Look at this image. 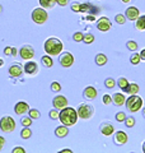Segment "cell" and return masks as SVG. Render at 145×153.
Instances as JSON below:
<instances>
[{
  "mask_svg": "<svg viewBox=\"0 0 145 153\" xmlns=\"http://www.w3.org/2000/svg\"><path fill=\"white\" fill-rule=\"evenodd\" d=\"M59 119L66 126L74 125V124L76 123V120H78V112L71 107H64L62 111L59 114Z\"/></svg>",
  "mask_w": 145,
  "mask_h": 153,
  "instance_id": "cell-1",
  "label": "cell"
},
{
  "mask_svg": "<svg viewBox=\"0 0 145 153\" xmlns=\"http://www.w3.org/2000/svg\"><path fill=\"white\" fill-rule=\"evenodd\" d=\"M62 50V44L60 40L57 38H48V40L45 42V51L48 55L51 56H56L59 55Z\"/></svg>",
  "mask_w": 145,
  "mask_h": 153,
  "instance_id": "cell-2",
  "label": "cell"
},
{
  "mask_svg": "<svg viewBox=\"0 0 145 153\" xmlns=\"http://www.w3.org/2000/svg\"><path fill=\"white\" fill-rule=\"evenodd\" d=\"M125 102H126L127 110L129 111H131V112L139 111V110L141 108V106H143V100L136 94H132L131 97H129L127 101H125Z\"/></svg>",
  "mask_w": 145,
  "mask_h": 153,
  "instance_id": "cell-3",
  "label": "cell"
},
{
  "mask_svg": "<svg viewBox=\"0 0 145 153\" xmlns=\"http://www.w3.org/2000/svg\"><path fill=\"white\" fill-rule=\"evenodd\" d=\"M47 18H48V14L46 13L45 9H42V8H37L32 12V19L37 25H43V23L47 21Z\"/></svg>",
  "mask_w": 145,
  "mask_h": 153,
  "instance_id": "cell-4",
  "label": "cell"
},
{
  "mask_svg": "<svg viewBox=\"0 0 145 153\" xmlns=\"http://www.w3.org/2000/svg\"><path fill=\"white\" fill-rule=\"evenodd\" d=\"M0 128H1L3 131L10 133V131H13L14 129H16V121H14L13 117L5 116V117H3L1 120H0Z\"/></svg>",
  "mask_w": 145,
  "mask_h": 153,
  "instance_id": "cell-5",
  "label": "cell"
},
{
  "mask_svg": "<svg viewBox=\"0 0 145 153\" xmlns=\"http://www.w3.org/2000/svg\"><path fill=\"white\" fill-rule=\"evenodd\" d=\"M93 114V108L90 105H80V107L78 108V116L81 119H89Z\"/></svg>",
  "mask_w": 145,
  "mask_h": 153,
  "instance_id": "cell-6",
  "label": "cell"
},
{
  "mask_svg": "<svg viewBox=\"0 0 145 153\" xmlns=\"http://www.w3.org/2000/svg\"><path fill=\"white\" fill-rule=\"evenodd\" d=\"M74 63V57L70 52H64V54L60 55V64L61 66H64V68H69V66L72 65Z\"/></svg>",
  "mask_w": 145,
  "mask_h": 153,
  "instance_id": "cell-7",
  "label": "cell"
},
{
  "mask_svg": "<svg viewBox=\"0 0 145 153\" xmlns=\"http://www.w3.org/2000/svg\"><path fill=\"white\" fill-rule=\"evenodd\" d=\"M21 56H22V59H24V60L32 59V57L35 56V50H33V47L30 46V45L23 46L21 49Z\"/></svg>",
  "mask_w": 145,
  "mask_h": 153,
  "instance_id": "cell-8",
  "label": "cell"
},
{
  "mask_svg": "<svg viewBox=\"0 0 145 153\" xmlns=\"http://www.w3.org/2000/svg\"><path fill=\"white\" fill-rule=\"evenodd\" d=\"M111 26H112V25H111V21L108 18H106V17L99 18L98 22H97V28H98L99 31H102V32L108 31L111 28Z\"/></svg>",
  "mask_w": 145,
  "mask_h": 153,
  "instance_id": "cell-9",
  "label": "cell"
},
{
  "mask_svg": "<svg viewBox=\"0 0 145 153\" xmlns=\"http://www.w3.org/2000/svg\"><path fill=\"white\" fill-rule=\"evenodd\" d=\"M139 9L135 8V7H130L126 9V13H125V17H126L127 19H130V21H136V19L139 18Z\"/></svg>",
  "mask_w": 145,
  "mask_h": 153,
  "instance_id": "cell-10",
  "label": "cell"
},
{
  "mask_svg": "<svg viewBox=\"0 0 145 153\" xmlns=\"http://www.w3.org/2000/svg\"><path fill=\"white\" fill-rule=\"evenodd\" d=\"M67 106V100L66 97H64V96H57V97H55L54 100V107L55 108H64Z\"/></svg>",
  "mask_w": 145,
  "mask_h": 153,
  "instance_id": "cell-11",
  "label": "cell"
},
{
  "mask_svg": "<svg viewBox=\"0 0 145 153\" xmlns=\"http://www.w3.org/2000/svg\"><path fill=\"white\" fill-rule=\"evenodd\" d=\"M127 135H126V133H124V131H117L115 134V143L116 144H118V146H121V144H125V143L127 142Z\"/></svg>",
  "mask_w": 145,
  "mask_h": 153,
  "instance_id": "cell-12",
  "label": "cell"
},
{
  "mask_svg": "<svg viewBox=\"0 0 145 153\" xmlns=\"http://www.w3.org/2000/svg\"><path fill=\"white\" fill-rule=\"evenodd\" d=\"M24 71L27 74H36L38 71V65L36 63H33V61H30V63L24 65Z\"/></svg>",
  "mask_w": 145,
  "mask_h": 153,
  "instance_id": "cell-13",
  "label": "cell"
},
{
  "mask_svg": "<svg viewBox=\"0 0 145 153\" xmlns=\"http://www.w3.org/2000/svg\"><path fill=\"white\" fill-rule=\"evenodd\" d=\"M28 105L26 102H18L16 105V107H14V111H16V114L18 115H23V114H26L28 111Z\"/></svg>",
  "mask_w": 145,
  "mask_h": 153,
  "instance_id": "cell-14",
  "label": "cell"
},
{
  "mask_svg": "<svg viewBox=\"0 0 145 153\" xmlns=\"http://www.w3.org/2000/svg\"><path fill=\"white\" fill-rule=\"evenodd\" d=\"M9 74L12 76H19L22 74V65L21 64H14L9 68Z\"/></svg>",
  "mask_w": 145,
  "mask_h": 153,
  "instance_id": "cell-15",
  "label": "cell"
},
{
  "mask_svg": "<svg viewBox=\"0 0 145 153\" xmlns=\"http://www.w3.org/2000/svg\"><path fill=\"white\" fill-rule=\"evenodd\" d=\"M84 97L88 100H93L97 97V89L94 87H87L84 89Z\"/></svg>",
  "mask_w": 145,
  "mask_h": 153,
  "instance_id": "cell-16",
  "label": "cell"
},
{
  "mask_svg": "<svg viewBox=\"0 0 145 153\" xmlns=\"http://www.w3.org/2000/svg\"><path fill=\"white\" fill-rule=\"evenodd\" d=\"M67 133H69V130H67L66 125H62V126L56 128V130H55L56 137H59V138H64V137H66V135H67Z\"/></svg>",
  "mask_w": 145,
  "mask_h": 153,
  "instance_id": "cell-17",
  "label": "cell"
},
{
  "mask_svg": "<svg viewBox=\"0 0 145 153\" xmlns=\"http://www.w3.org/2000/svg\"><path fill=\"white\" fill-rule=\"evenodd\" d=\"M125 96L122 93H115L113 94V102L117 105V106H122V105L125 103Z\"/></svg>",
  "mask_w": 145,
  "mask_h": 153,
  "instance_id": "cell-18",
  "label": "cell"
},
{
  "mask_svg": "<svg viewBox=\"0 0 145 153\" xmlns=\"http://www.w3.org/2000/svg\"><path fill=\"white\" fill-rule=\"evenodd\" d=\"M101 130H102V134H104V135H111L113 133V126L112 124H103Z\"/></svg>",
  "mask_w": 145,
  "mask_h": 153,
  "instance_id": "cell-19",
  "label": "cell"
},
{
  "mask_svg": "<svg viewBox=\"0 0 145 153\" xmlns=\"http://www.w3.org/2000/svg\"><path fill=\"white\" fill-rule=\"evenodd\" d=\"M95 63H97V65H99V66L107 64V56L103 55V54H98L95 56Z\"/></svg>",
  "mask_w": 145,
  "mask_h": 153,
  "instance_id": "cell-20",
  "label": "cell"
},
{
  "mask_svg": "<svg viewBox=\"0 0 145 153\" xmlns=\"http://www.w3.org/2000/svg\"><path fill=\"white\" fill-rule=\"evenodd\" d=\"M136 30L139 31L145 30V16H141L136 19Z\"/></svg>",
  "mask_w": 145,
  "mask_h": 153,
  "instance_id": "cell-21",
  "label": "cell"
},
{
  "mask_svg": "<svg viewBox=\"0 0 145 153\" xmlns=\"http://www.w3.org/2000/svg\"><path fill=\"white\" fill-rule=\"evenodd\" d=\"M117 84H118V87L125 91V92H127V87H129V82H127V79L126 78H120L117 80Z\"/></svg>",
  "mask_w": 145,
  "mask_h": 153,
  "instance_id": "cell-22",
  "label": "cell"
},
{
  "mask_svg": "<svg viewBox=\"0 0 145 153\" xmlns=\"http://www.w3.org/2000/svg\"><path fill=\"white\" fill-rule=\"evenodd\" d=\"M56 0H40V4L43 8H52L55 5Z\"/></svg>",
  "mask_w": 145,
  "mask_h": 153,
  "instance_id": "cell-23",
  "label": "cell"
},
{
  "mask_svg": "<svg viewBox=\"0 0 145 153\" xmlns=\"http://www.w3.org/2000/svg\"><path fill=\"white\" fill-rule=\"evenodd\" d=\"M42 64L46 66V68H51L52 64H54V61H52V59L50 56H43L42 57Z\"/></svg>",
  "mask_w": 145,
  "mask_h": 153,
  "instance_id": "cell-24",
  "label": "cell"
},
{
  "mask_svg": "<svg viewBox=\"0 0 145 153\" xmlns=\"http://www.w3.org/2000/svg\"><path fill=\"white\" fill-rule=\"evenodd\" d=\"M127 92H129V93H131V94H136V93L139 92V85H138V84H135V83L129 84Z\"/></svg>",
  "mask_w": 145,
  "mask_h": 153,
  "instance_id": "cell-25",
  "label": "cell"
},
{
  "mask_svg": "<svg viewBox=\"0 0 145 153\" xmlns=\"http://www.w3.org/2000/svg\"><path fill=\"white\" fill-rule=\"evenodd\" d=\"M31 134H32V133H31V130H30V129H28V126H26V128H24L23 130H22L21 135H22L23 139H28V138L31 137Z\"/></svg>",
  "mask_w": 145,
  "mask_h": 153,
  "instance_id": "cell-26",
  "label": "cell"
},
{
  "mask_svg": "<svg viewBox=\"0 0 145 153\" xmlns=\"http://www.w3.org/2000/svg\"><path fill=\"white\" fill-rule=\"evenodd\" d=\"M140 54H134V55H131V59H130V61H131V64H134V65H138L139 63H140Z\"/></svg>",
  "mask_w": 145,
  "mask_h": 153,
  "instance_id": "cell-27",
  "label": "cell"
},
{
  "mask_svg": "<svg viewBox=\"0 0 145 153\" xmlns=\"http://www.w3.org/2000/svg\"><path fill=\"white\" fill-rule=\"evenodd\" d=\"M83 41L85 42V44H92V42L94 41V36L92 35V33H88V35L83 36Z\"/></svg>",
  "mask_w": 145,
  "mask_h": 153,
  "instance_id": "cell-28",
  "label": "cell"
},
{
  "mask_svg": "<svg viewBox=\"0 0 145 153\" xmlns=\"http://www.w3.org/2000/svg\"><path fill=\"white\" fill-rule=\"evenodd\" d=\"M115 19H116V22H117L118 25H124V23L126 22V17L122 16V14H117V16L115 17Z\"/></svg>",
  "mask_w": 145,
  "mask_h": 153,
  "instance_id": "cell-29",
  "label": "cell"
},
{
  "mask_svg": "<svg viewBox=\"0 0 145 153\" xmlns=\"http://www.w3.org/2000/svg\"><path fill=\"white\" fill-rule=\"evenodd\" d=\"M126 46H127V49H129V50H131V51H135V50L138 49V44H136L135 41H129Z\"/></svg>",
  "mask_w": 145,
  "mask_h": 153,
  "instance_id": "cell-30",
  "label": "cell"
},
{
  "mask_svg": "<svg viewBox=\"0 0 145 153\" xmlns=\"http://www.w3.org/2000/svg\"><path fill=\"white\" fill-rule=\"evenodd\" d=\"M104 84H106V87H107V88H113V87H115V84H116V82H115V79L108 78V79H106Z\"/></svg>",
  "mask_w": 145,
  "mask_h": 153,
  "instance_id": "cell-31",
  "label": "cell"
},
{
  "mask_svg": "<svg viewBox=\"0 0 145 153\" xmlns=\"http://www.w3.org/2000/svg\"><path fill=\"white\" fill-rule=\"evenodd\" d=\"M125 124H126L127 128H132L135 125V119L134 117H126V120H125Z\"/></svg>",
  "mask_w": 145,
  "mask_h": 153,
  "instance_id": "cell-32",
  "label": "cell"
},
{
  "mask_svg": "<svg viewBox=\"0 0 145 153\" xmlns=\"http://www.w3.org/2000/svg\"><path fill=\"white\" fill-rule=\"evenodd\" d=\"M116 120L120 121V123H122L126 120V115H125L124 112H118V114H116Z\"/></svg>",
  "mask_w": 145,
  "mask_h": 153,
  "instance_id": "cell-33",
  "label": "cell"
},
{
  "mask_svg": "<svg viewBox=\"0 0 145 153\" xmlns=\"http://www.w3.org/2000/svg\"><path fill=\"white\" fill-rule=\"evenodd\" d=\"M30 117L31 119H38L40 117V112L37 110H30Z\"/></svg>",
  "mask_w": 145,
  "mask_h": 153,
  "instance_id": "cell-34",
  "label": "cell"
},
{
  "mask_svg": "<svg viewBox=\"0 0 145 153\" xmlns=\"http://www.w3.org/2000/svg\"><path fill=\"white\" fill-rule=\"evenodd\" d=\"M74 41H76V42H79V41H83V33H80V32H76V33H74Z\"/></svg>",
  "mask_w": 145,
  "mask_h": 153,
  "instance_id": "cell-35",
  "label": "cell"
},
{
  "mask_svg": "<svg viewBox=\"0 0 145 153\" xmlns=\"http://www.w3.org/2000/svg\"><path fill=\"white\" fill-rule=\"evenodd\" d=\"M22 124H23V126H30L31 124H32L31 117H23L22 119Z\"/></svg>",
  "mask_w": 145,
  "mask_h": 153,
  "instance_id": "cell-36",
  "label": "cell"
},
{
  "mask_svg": "<svg viewBox=\"0 0 145 153\" xmlns=\"http://www.w3.org/2000/svg\"><path fill=\"white\" fill-rule=\"evenodd\" d=\"M71 9L74 12H81V4H79V3H74L71 5Z\"/></svg>",
  "mask_w": 145,
  "mask_h": 153,
  "instance_id": "cell-37",
  "label": "cell"
},
{
  "mask_svg": "<svg viewBox=\"0 0 145 153\" xmlns=\"http://www.w3.org/2000/svg\"><path fill=\"white\" fill-rule=\"evenodd\" d=\"M50 117H51V119H54V120L59 119V112L56 111V108H55V110H52V111H50Z\"/></svg>",
  "mask_w": 145,
  "mask_h": 153,
  "instance_id": "cell-38",
  "label": "cell"
},
{
  "mask_svg": "<svg viewBox=\"0 0 145 153\" xmlns=\"http://www.w3.org/2000/svg\"><path fill=\"white\" fill-rule=\"evenodd\" d=\"M51 88H52V91H55V92H59V91L61 89V87H60V84L57 83V82H54L51 84Z\"/></svg>",
  "mask_w": 145,
  "mask_h": 153,
  "instance_id": "cell-39",
  "label": "cell"
},
{
  "mask_svg": "<svg viewBox=\"0 0 145 153\" xmlns=\"http://www.w3.org/2000/svg\"><path fill=\"white\" fill-rule=\"evenodd\" d=\"M103 102H104V105H109L111 102H112V98H111V96L104 94L103 96Z\"/></svg>",
  "mask_w": 145,
  "mask_h": 153,
  "instance_id": "cell-40",
  "label": "cell"
},
{
  "mask_svg": "<svg viewBox=\"0 0 145 153\" xmlns=\"http://www.w3.org/2000/svg\"><path fill=\"white\" fill-rule=\"evenodd\" d=\"M24 152L26 151H24L22 147H17V148H14L13 149V153H24Z\"/></svg>",
  "mask_w": 145,
  "mask_h": 153,
  "instance_id": "cell-41",
  "label": "cell"
},
{
  "mask_svg": "<svg viewBox=\"0 0 145 153\" xmlns=\"http://www.w3.org/2000/svg\"><path fill=\"white\" fill-rule=\"evenodd\" d=\"M57 1V4H59V5H61V7H65L67 3H69V0H56Z\"/></svg>",
  "mask_w": 145,
  "mask_h": 153,
  "instance_id": "cell-42",
  "label": "cell"
},
{
  "mask_svg": "<svg viewBox=\"0 0 145 153\" xmlns=\"http://www.w3.org/2000/svg\"><path fill=\"white\" fill-rule=\"evenodd\" d=\"M4 144H5V138H3V137H0V151L3 149V147Z\"/></svg>",
  "mask_w": 145,
  "mask_h": 153,
  "instance_id": "cell-43",
  "label": "cell"
},
{
  "mask_svg": "<svg viewBox=\"0 0 145 153\" xmlns=\"http://www.w3.org/2000/svg\"><path fill=\"white\" fill-rule=\"evenodd\" d=\"M4 52H5V55H10L12 54V47H7V49L4 50Z\"/></svg>",
  "mask_w": 145,
  "mask_h": 153,
  "instance_id": "cell-44",
  "label": "cell"
},
{
  "mask_svg": "<svg viewBox=\"0 0 145 153\" xmlns=\"http://www.w3.org/2000/svg\"><path fill=\"white\" fill-rule=\"evenodd\" d=\"M140 59H141V60H145V49H144L141 52H140Z\"/></svg>",
  "mask_w": 145,
  "mask_h": 153,
  "instance_id": "cell-45",
  "label": "cell"
},
{
  "mask_svg": "<svg viewBox=\"0 0 145 153\" xmlns=\"http://www.w3.org/2000/svg\"><path fill=\"white\" fill-rule=\"evenodd\" d=\"M12 55H14V56L17 55V49H12Z\"/></svg>",
  "mask_w": 145,
  "mask_h": 153,
  "instance_id": "cell-46",
  "label": "cell"
},
{
  "mask_svg": "<svg viewBox=\"0 0 145 153\" xmlns=\"http://www.w3.org/2000/svg\"><path fill=\"white\" fill-rule=\"evenodd\" d=\"M61 153H71L70 149H64V151H61Z\"/></svg>",
  "mask_w": 145,
  "mask_h": 153,
  "instance_id": "cell-47",
  "label": "cell"
},
{
  "mask_svg": "<svg viewBox=\"0 0 145 153\" xmlns=\"http://www.w3.org/2000/svg\"><path fill=\"white\" fill-rule=\"evenodd\" d=\"M143 151H144V153H145V142H144V144H143Z\"/></svg>",
  "mask_w": 145,
  "mask_h": 153,
  "instance_id": "cell-48",
  "label": "cell"
},
{
  "mask_svg": "<svg viewBox=\"0 0 145 153\" xmlns=\"http://www.w3.org/2000/svg\"><path fill=\"white\" fill-rule=\"evenodd\" d=\"M122 1H124V3H130L131 0H122Z\"/></svg>",
  "mask_w": 145,
  "mask_h": 153,
  "instance_id": "cell-49",
  "label": "cell"
},
{
  "mask_svg": "<svg viewBox=\"0 0 145 153\" xmlns=\"http://www.w3.org/2000/svg\"><path fill=\"white\" fill-rule=\"evenodd\" d=\"M1 65H3V60H1V59H0V66H1Z\"/></svg>",
  "mask_w": 145,
  "mask_h": 153,
  "instance_id": "cell-50",
  "label": "cell"
},
{
  "mask_svg": "<svg viewBox=\"0 0 145 153\" xmlns=\"http://www.w3.org/2000/svg\"><path fill=\"white\" fill-rule=\"evenodd\" d=\"M143 114H144V116H145V108L143 110Z\"/></svg>",
  "mask_w": 145,
  "mask_h": 153,
  "instance_id": "cell-51",
  "label": "cell"
},
{
  "mask_svg": "<svg viewBox=\"0 0 145 153\" xmlns=\"http://www.w3.org/2000/svg\"><path fill=\"white\" fill-rule=\"evenodd\" d=\"M0 12H1V7H0Z\"/></svg>",
  "mask_w": 145,
  "mask_h": 153,
  "instance_id": "cell-52",
  "label": "cell"
}]
</instances>
